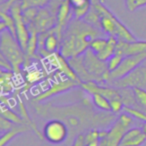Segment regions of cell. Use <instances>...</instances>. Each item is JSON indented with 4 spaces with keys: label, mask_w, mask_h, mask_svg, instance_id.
Masks as SVG:
<instances>
[{
    "label": "cell",
    "mask_w": 146,
    "mask_h": 146,
    "mask_svg": "<svg viewBox=\"0 0 146 146\" xmlns=\"http://www.w3.org/2000/svg\"><path fill=\"white\" fill-rule=\"evenodd\" d=\"M110 106H111L112 113H120L122 110H124L125 103L123 101V98H115V99L110 100Z\"/></svg>",
    "instance_id": "83f0119b"
},
{
    "label": "cell",
    "mask_w": 146,
    "mask_h": 146,
    "mask_svg": "<svg viewBox=\"0 0 146 146\" xmlns=\"http://www.w3.org/2000/svg\"><path fill=\"white\" fill-rule=\"evenodd\" d=\"M91 101L96 108L105 112H111V106H110V100L104 95L99 93H94L91 95Z\"/></svg>",
    "instance_id": "44dd1931"
},
{
    "label": "cell",
    "mask_w": 146,
    "mask_h": 146,
    "mask_svg": "<svg viewBox=\"0 0 146 146\" xmlns=\"http://www.w3.org/2000/svg\"><path fill=\"white\" fill-rule=\"evenodd\" d=\"M107 43H108V37L105 38L104 36H100V37H97V38L94 39V40L92 41L89 48L91 49L93 52H95L96 54H97V53L101 52V51L105 48Z\"/></svg>",
    "instance_id": "cb8c5ba5"
},
{
    "label": "cell",
    "mask_w": 146,
    "mask_h": 146,
    "mask_svg": "<svg viewBox=\"0 0 146 146\" xmlns=\"http://www.w3.org/2000/svg\"><path fill=\"white\" fill-rule=\"evenodd\" d=\"M72 146H85V140H84V134H78L75 140L73 142Z\"/></svg>",
    "instance_id": "1f68e13d"
},
{
    "label": "cell",
    "mask_w": 146,
    "mask_h": 146,
    "mask_svg": "<svg viewBox=\"0 0 146 146\" xmlns=\"http://www.w3.org/2000/svg\"><path fill=\"white\" fill-rule=\"evenodd\" d=\"M27 126L23 125H17L13 126L11 129L7 130V131L1 133V137H0V146H6L9 142H11L15 137H17L20 134L24 133L27 131Z\"/></svg>",
    "instance_id": "2e32d148"
},
{
    "label": "cell",
    "mask_w": 146,
    "mask_h": 146,
    "mask_svg": "<svg viewBox=\"0 0 146 146\" xmlns=\"http://www.w3.org/2000/svg\"><path fill=\"white\" fill-rule=\"evenodd\" d=\"M13 124L14 123H12V122L9 121L8 119H6L5 117L1 116V117H0V130H1V133L11 129V128L14 126Z\"/></svg>",
    "instance_id": "f546056e"
},
{
    "label": "cell",
    "mask_w": 146,
    "mask_h": 146,
    "mask_svg": "<svg viewBox=\"0 0 146 146\" xmlns=\"http://www.w3.org/2000/svg\"><path fill=\"white\" fill-rule=\"evenodd\" d=\"M37 12H38V8H33V7L23 10V18H24V21L27 24V26L30 25L34 21Z\"/></svg>",
    "instance_id": "484cf974"
},
{
    "label": "cell",
    "mask_w": 146,
    "mask_h": 146,
    "mask_svg": "<svg viewBox=\"0 0 146 146\" xmlns=\"http://www.w3.org/2000/svg\"><path fill=\"white\" fill-rule=\"evenodd\" d=\"M81 87L86 91L88 94L92 95L94 93H99L107 97L109 100L115 99V98H122L120 89H115L112 87H107V86H102L99 83L95 81H89V82H83L81 84Z\"/></svg>",
    "instance_id": "7c38bea8"
},
{
    "label": "cell",
    "mask_w": 146,
    "mask_h": 146,
    "mask_svg": "<svg viewBox=\"0 0 146 146\" xmlns=\"http://www.w3.org/2000/svg\"><path fill=\"white\" fill-rule=\"evenodd\" d=\"M146 142V135L141 127H131L124 133L119 146H141Z\"/></svg>",
    "instance_id": "5bb4252c"
},
{
    "label": "cell",
    "mask_w": 146,
    "mask_h": 146,
    "mask_svg": "<svg viewBox=\"0 0 146 146\" xmlns=\"http://www.w3.org/2000/svg\"><path fill=\"white\" fill-rule=\"evenodd\" d=\"M118 39L114 36H108V43L106 45V47L101 51V52L97 53V56L100 60L105 61L107 62L109 60V58L112 55L115 54L116 52V48H117V44H118Z\"/></svg>",
    "instance_id": "e0dca14e"
},
{
    "label": "cell",
    "mask_w": 146,
    "mask_h": 146,
    "mask_svg": "<svg viewBox=\"0 0 146 146\" xmlns=\"http://www.w3.org/2000/svg\"><path fill=\"white\" fill-rule=\"evenodd\" d=\"M133 95L137 106L143 107L146 109V89L142 87H133L132 88Z\"/></svg>",
    "instance_id": "603a6c76"
},
{
    "label": "cell",
    "mask_w": 146,
    "mask_h": 146,
    "mask_svg": "<svg viewBox=\"0 0 146 146\" xmlns=\"http://www.w3.org/2000/svg\"><path fill=\"white\" fill-rule=\"evenodd\" d=\"M20 5L22 7V9H27V8H44L49 4L50 0H19Z\"/></svg>",
    "instance_id": "7402d4cb"
},
{
    "label": "cell",
    "mask_w": 146,
    "mask_h": 146,
    "mask_svg": "<svg viewBox=\"0 0 146 146\" xmlns=\"http://www.w3.org/2000/svg\"><path fill=\"white\" fill-rule=\"evenodd\" d=\"M125 4L127 10L133 12L141 7L146 6V0H125Z\"/></svg>",
    "instance_id": "4316f807"
},
{
    "label": "cell",
    "mask_w": 146,
    "mask_h": 146,
    "mask_svg": "<svg viewBox=\"0 0 146 146\" xmlns=\"http://www.w3.org/2000/svg\"><path fill=\"white\" fill-rule=\"evenodd\" d=\"M44 139L52 144H61L68 136V127L59 119H52L45 124L43 128Z\"/></svg>",
    "instance_id": "ba28073f"
},
{
    "label": "cell",
    "mask_w": 146,
    "mask_h": 146,
    "mask_svg": "<svg viewBox=\"0 0 146 146\" xmlns=\"http://www.w3.org/2000/svg\"><path fill=\"white\" fill-rule=\"evenodd\" d=\"M146 60V53L136 55H130V56H125L122 60L121 64L118 66L117 69L110 72V77L108 82H113L118 79L125 77L130 72L137 68L139 65H141L144 61Z\"/></svg>",
    "instance_id": "9c48e42d"
},
{
    "label": "cell",
    "mask_w": 146,
    "mask_h": 146,
    "mask_svg": "<svg viewBox=\"0 0 146 146\" xmlns=\"http://www.w3.org/2000/svg\"><path fill=\"white\" fill-rule=\"evenodd\" d=\"M92 5L98 9L100 13L99 29L108 36H114L118 40L131 41L137 40L132 32L100 1V0H92Z\"/></svg>",
    "instance_id": "7a4b0ae2"
},
{
    "label": "cell",
    "mask_w": 146,
    "mask_h": 146,
    "mask_svg": "<svg viewBox=\"0 0 146 146\" xmlns=\"http://www.w3.org/2000/svg\"><path fill=\"white\" fill-rule=\"evenodd\" d=\"M0 32L3 30H9L15 37H16V27H15V20L9 11H0Z\"/></svg>",
    "instance_id": "ac0fdd59"
},
{
    "label": "cell",
    "mask_w": 146,
    "mask_h": 146,
    "mask_svg": "<svg viewBox=\"0 0 146 146\" xmlns=\"http://www.w3.org/2000/svg\"><path fill=\"white\" fill-rule=\"evenodd\" d=\"M104 33L99 28L86 22L84 19H71L63 31L59 52L67 59L84 54L90 44Z\"/></svg>",
    "instance_id": "6da1fadb"
},
{
    "label": "cell",
    "mask_w": 146,
    "mask_h": 146,
    "mask_svg": "<svg viewBox=\"0 0 146 146\" xmlns=\"http://www.w3.org/2000/svg\"><path fill=\"white\" fill-rule=\"evenodd\" d=\"M64 1L65 0H50V2H49V4L47 5L46 7L53 13V14L56 15L57 11H58V9L60 8V6L62 5V3L64 2Z\"/></svg>",
    "instance_id": "f1b7e54d"
},
{
    "label": "cell",
    "mask_w": 146,
    "mask_h": 146,
    "mask_svg": "<svg viewBox=\"0 0 146 146\" xmlns=\"http://www.w3.org/2000/svg\"><path fill=\"white\" fill-rule=\"evenodd\" d=\"M133 124V117L128 113H121L113 122L106 134L100 138L99 146H119L124 133Z\"/></svg>",
    "instance_id": "277c9868"
},
{
    "label": "cell",
    "mask_w": 146,
    "mask_h": 146,
    "mask_svg": "<svg viewBox=\"0 0 146 146\" xmlns=\"http://www.w3.org/2000/svg\"><path fill=\"white\" fill-rule=\"evenodd\" d=\"M19 0H6L0 5V11H9L13 4L18 2Z\"/></svg>",
    "instance_id": "4dcf8cb0"
},
{
    "label": "cell",
    "mask_w": 146,
    "mask_h": 146,
    "mask_svg": "<svg viewBox=\"0 0 146 146\" xmlns=\"http://www.w3.org/2000/svg\"><path fill=\"white\" fill-rule=\"evenodd\" d=\"M57 24L56 15H54L47 7L38 9V12L35 17L34 21L28 25L29 31L35 30L40 34V33L46 32L54 28Z\"/></svg>",
    "instance_id": "8fae6325"
},
{
    "label": "cell",
    "mask_w": 146,
    "mask_h": 146,
    "mask_svg": "<svg viewBox=\"0 0 146 146\" xmlns=\"http://www.w3.org/2000/svg\"><path fill=\"white\" fill-rule=\"evenodd\" d=\"M116 52L121 54L122 56H130V55L142 54L146 53V41H127L119 40L116 48Z\"/></svg>",
    "instance_id": "4fadbf2b"
},
{
    "label": "cell",
    "mask_w": 146,
    "mask_h": 146,
    "mask_svg": "<svg viewBox=\"0 0 146 146\" xmlns=\"http://www.w3.org/2000/svg\"><path fill=\"white\" fill-rule=\"evenodd\" d=\"M141 128H142V130H143L144 133H145V135H146V122H142Z\"/></svg>",
    "instance_id": "d6a6232c"
},
{
    "label": "cell",
    "mask_w": 146,
    "mask_h": 146,
    "mask_svg": "<svg viewBox=\"0 0 146 146\" xmlns=\"http://www.w3.org/2000/svg\"><path fill=\"white\" fill-rule=\"evenodd\" d=\"M73 11V18L84 19L91 9L92 0H69Z\"/></svg>",
    "instance_id": "9a60e30c"
},
{
    "label": "cell",
    "mask_w": 146,
    "mask_h": 146,
    "mask_svg": "<svg viewBox=\"0 0 146 146\" xmlns=\"http://www.w3.org/2000/svg\"><path fill=\"white\" fill-rule=\"evenodd\" d=\"M77 86H81V83L75 81V80L70 79L68 77H58L55 81L51 82L49 88H47L41 94L36 96L35 101H43V100L48 99V98L52 97L54 95H58V94L63 93V92H67L68 90L73 89Z\"/></svg>",
    "instance_id": "30bf717a"
},
{
    "label": "cell",
    "mask_w": 146,
    "mask_h": 146,
    "mask_svg": "<svg viewBox=\"0 0 146 146\" xmlns=\"http://www.w3.org/2000/svg\"><path fill=\"white\" fill-rule=\"evenodd\" d=\"M10 14L13 16L15 20V27H16V38L20 43L23 50H26L27 44H28L29 38H30V31L25 23L23 18V9L20 5V2H16L11 6L9 10Z\"/></svg>",
    "instance_id": "52a82bcc"
},
{
    "label": "cell",
    "mask_w": 146,
    "mask_h": 146,
    "mask_svg": "<svg viewBox=\"0 0 146 146\" xmlns=\"http://www.w3.org/2000/svg\"><path fill=\"white\" fill-rule=\"evenodd\" d=\"M1 116H3L6 119H8L9 121H11L14 124H17V125H23V124H25L24 120L21 117L20 114H17L15 111L10 109L8 105L3 103L1 105Z\"/></svg>",
    "instance_id": "ffe728a7"
},
{
    "label": "cell",
    "mask_w": 146,
    "mask_h": 146,
    "mask_svg": "<svg viewBox=\"0 0 146 146\" xmlns=\"http://www.w3.org/2000/svg\"><path fill=\"white\" fill-rule=\"evenodd\" d=\"M0 55L12 65L13 71L19 75L26 60V54L16 37L7 29L0 32Z\"/></svg>",
    "instance_id": "3957f363"
},
{
    "label": "cell",
    "mask_w": 146,
    "mask_h": 146,
    "mask_svg": "<svg viewBox=\"0 0 146 146\" xmlns=\"http://www.w3.org/2000/svg\"><path fill=\"white\" fill-rule=\"evenodd\" d=\"M82 58L84 66L91 77V81H95L99 84L109 81L110 71L107 62L100 60L96 53L90 48L82 54Z\"/></svg>",
    "instance_id": "5b68a950"
},
{
    "label": "cell",
    "mask_w": 146,
    "mask_h": 146,
    "mask_svg": "<svg viewBox=\"0 0 146 146\" xmlns=\"http://www.w3.org/2000/svg\"><path fill=\"white\" fill-rule=\"evenodd\" d=\"M123 58H124V56H122L121 54H119V53H117V52H115V54L110 57L109 60L107 61V65H108V68H109L110 72H112V71H114L115 69L118 68V66L121 64Z\"/></svg>",
    "instance_id": "d4e9b609"
},
{
    "label": "cell",
    "mask_w": 146,
    "mask_h": 146,
    "mask_svg": "<svg viewBox=\"0 0 146 146\" xmlns=\"http://www.w3.org/2000/svg\"><path fill=\"white\" fill-rule=\"evenodd\" d=\"M116 88L142 87L146 89V60L125 77L111 82Z\"/></svg>",
    "instance_id": "8992f818"
},
{
    "label": "cell",
    "mask_w": 146,
    "mask_h": 146,
    "mask_svg": "<svg viewBox=\"0 0 146 146\" xmlns=\"http://www.w3.org/2000/svg\"><path fill=\"white\" fill-rule=\"evenodd\" d=\"M18 109H19V114H20L21 117L23 118V120H24L25 123L28 124V125L32 128V130L37 134V135H38V137L40 138V139H44L43 133H40V132L38 131L37 126L35 125L34 122H33V120L30 118V115L28 114V111H27L26 107H25L24 103H23L22 99H21L20 97H18Z\"/></svg>",
    "instance_id": "d6986e66"
}]
</instances>
